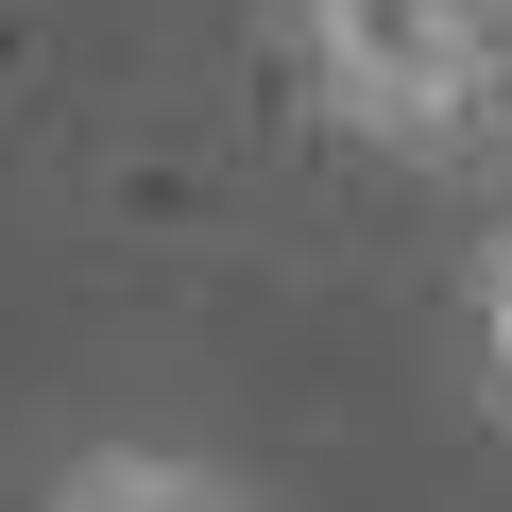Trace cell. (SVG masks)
<instances>
[{
  "label": "cell",
  "mask_w": 512,
  "mask_h": 512,
  "mask_svg": "<svg viewBox=\"0 0 512 512\" xmlns=\"http://www.w3.org/2000/svg\"><path fill=\"white\" fill-rule=\"evenodd\" d=\"M512 0H291V69L376 154H478L495 137Z\"/></svg>",
  "instance_id": "obj_1"
},
{
  "label": "cell",
  "mask_w": 512,
  "mask_h": 512,
  "mask_svg": "<svg viewBox=\"0 0 512 512\" xmlns=\"http://www.w3.org/2000/svg\"><path fill=\"white\" fill-rule=\"evenodd\" d=\"M35 512H239V478H222V461H188V444H86Z\"/></svg>",
  "instance_id": "obj_2"
},
{
  "label": "cell",
  "mask_w": 512,
  "mask_h": 512,
  "mask_svg": "<svg viewBox=\"0 0 512 512\" xmlns=\"http://www.w3.org/2000/svg\"><path fill=\"white\" fill-rule=\"evenodd\" d=\"M461 376H478V410L512 427V222L461 256Z\"/></svg>",
  "instance_id": "obj_3"
}]
</instances>
